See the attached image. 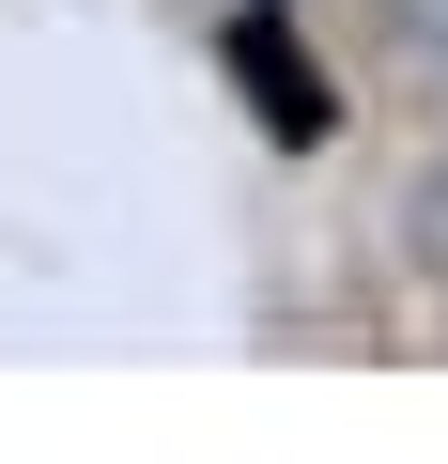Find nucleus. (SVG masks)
<instances>
[{
    "label": "nucleus",
    "mask_w": 448,
    "mask_h": 464,
    "mask_svg": "<svg viewBox=\"0 0 448 464\" xmlns=\"http://www.w3.org/2000/svg\"><path fill=\"white\" fill-rule=\"evenodd\" d=\"M233 78L263 93V140H325V124H340V109H325V78H294V63H279V0L233 32Z\"/></svg>",
    "instance_id": "1"
}]
</instances>
